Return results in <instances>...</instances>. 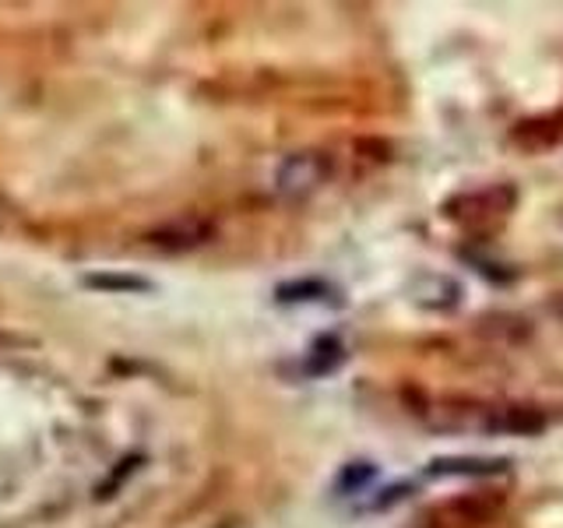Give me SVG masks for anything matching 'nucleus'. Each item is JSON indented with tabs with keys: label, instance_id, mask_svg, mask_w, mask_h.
I'll return each instance as SVG.
<instances>
[{
	"label": "nucleus",
	"instance_id": "obj_1",
	"mask_svg": "<svg viewBox=\"0 0 563 528\" xmlns=\"http://www.w3.org/2000/svg\"><path fill=\"white\" fill-rule=\"evenodd\" d=\"M331 169L334 166L328 152H317V148L292 152L278 163L272 176V190L278 201H303L331 180Z\"/></svg>",
	"mask_w": 563,
	"mask_h": 528
},
{
	"label": "nucleus",
	"instance_id": "obj_2",
	"mask_svg": "<svg viewBox=\"0 0 563 528\" xmlns=\"http://www.w3.org/2000/svg\"><path fill=\"white\" fill-rule=\"evenodd\" d=\"M518 205V190L510 184H497V187H483V190H472V194H457L444 205L448 219L462 222V226H489L504 216H510Z\"/></svg>",
	"mask_w": 563,
	"mask_h": 528
},
{
	"label": "nucleus",
	"instance_id": "obj_3",
	"mask_svg": "<svg viewBox=\"0 0 563 528\" xmlns=\"http://www.w3.org/2000/svg\"><path fill=\"white\" fill-rule=\"evenodd\" d=\"M216 233V226L201 216H180V219H169L163 226H155L145 233V240L158 251H194V246H201L211 240Z\"/></svg>",
	"mask_w": 563,
	"mask_h": 528
},
{
	"label": "nucleus",
	"instance_id": "obj_4",
	"mask_svg": "<svg viewBox=\"0 0 563 528\" xmlns=\"http://www.w3.org/2000/svg\"><path fill=\"white\" fill-rule=\"evenodd\" d=\"M545 422L550 419L536 405H493V409H486L483 430L507 437H536L545 430Z\"/></svg>",
	"mask_w": 563,
	"mask_h": 528
},
{
	"label": "nucleus",
	"instance_id": "obj_5",
	"mask_svg": "<svg viewBox=\"0 0 563 528\" xmlns=\"http://www.w3.org/2000/svg\"><path fill=\"white\" fill-rule=\"evenodd\" d=\"M507 458H433L427 465V475H468V480H489V475H504Z\"/></svg>",
	"mask_w": 563,
	"mask_h": 528
},
{
	"label": "nucleus",
	"instance_id": "obj_6",
	"mask_svg": "<svg viewBox=\"0 0 563 528\" xmlns=\"http://www.w3.org/2000/svg\"><path fill=\"white\" fill-rule=\"evenodd\" d=\"M563 138V117H539V120H525L515 128V134H510V141L528 152H542L556 145V141Z\"/></svg>",
	"mask_w": 563,
	"mask_h": 528
},
{
	"label": "nucleus",
	"instance_id": "obj_7",
	"mask_svg": "<svg viewBox=\"0 0 563 528\" xmlns=\"http://www.w3.org/2000/svg\"><path fill=\"white\" fill-rule=\"evenodd\" d=\"M85 289H96V293H152L155 286L148 278H137V275H117V272H92L81 278Z\"/></svg>",
	"mask_w": 563,
	"mask_h": 528
},
{
	"label": "nucleus",
	"instance_id": "obj_8",
	"mask_svg": "<svg viewBox=\"0 0 563 528\" xmlns=\"http://www.w3.org/2000/svg\"><path fill=\"white\" fill-rule=\"evenodd\" d=\"M345 363V345L334 339V334H324V339H317L310 356H307V374L313 377H324V374H334Z\"/></svg>",
	"mask_w": 563,
	"mask_h": 528
},
{
	"label": "nucleus",
	"instance_id": "obj_9",
	"mask_svg": "<svg viewBox=\"0 0 563 528\" xmlns=\"http://www.w3.org/2000/svg\"><path fill=\"white\" fill-rule=\"evenodd\" d=\"M374 480H377V465L374 462H349V465H342L339 475H334V497H352V493H363Z\"/></svg>",
	"mask_w": 563,
	"mask_h": 528
},
{
	"label": "nucleus",
	"instance_id": "obj_10",
	"mask_svg": "<svg viewBox=\"0 0 563 528\" xmlns=\"http://www.w3.org/2000/svg\"><path fill=\"white\" fill-rule=\"evenodd\" d=\"M331 286L321 278H303V282H286L278 286V299L282 304H310V299H328Z\"/></svg>",
	"mask_w": 563,
	"mask_h": 528
},
{
	"label": "nucleus",
	"instance_id": "obj_11",
	"mask_svg": "<svg viewBox=\"0 0 563 528\" xmlns=\"http://www.w3.org/2000/svg\"><path fill=\"white\" fill-rule=\"evenodd\" d=\"M409 493H412L409 483H391V486L377 490V497H374V501H366V504H360L356 510H363V515H380V510H391L395 504H401L405 497H409Z\"/></svg>",
	"mask_w": 563,
	"mask_h": 528
},
{
	"label": "nucleus",
	"instance_id": "obj_12",
	"mask_svg": "<svg viewBox=\"0 0 563 528\" xmlns=\"http://www.w3.org/2000/svg\"><path fill=\"white\" fill-rule=\"evenodd\" d=\"M137 465H141V458H137V454H131L128 462H120V469H113V472H110V480H106V483L99 486V501H110V497H113V490L128 483V475H134Z\"/></svg>",
	"mask_w": 563,
	"mask_h": 528
},
{
	"label": "nucleus",
	"instance_id": "obj_13",
	"mask_svg": "<svg viewBox=\"0 0 563 528\" xmlns=\"http://www.w3.org/2000/svg\"><path fill=\"white\" fill-rule=\"evenodd\" d=\"M11 222H14V208L4 198H0V229H8Z\"/></svg>",
	"mask_w": 563,
	"mask_h": 528
}]
</instances>
